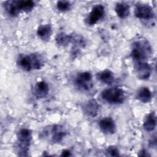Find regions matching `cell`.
<instances>
[{"mask_svg": "<svg viewBox=\"0 0 157 157\" xmlns=\"http://www.w3.org/2000/svg\"><path fill=\"white\" fill-rule=\"evenodd\" d=\"M151 54V47L145 40H139L132 45L131 56L134 63L145 61Z\"/></svg>", "mask_w": 157, "mask_h": 157, "instance_id": "1", "label": "cell"}, {"mask_svg": "<svg viewBox=\"0 0 157 157\" xmlns=\"http://www.w3.org/2000/svg\"><path fill=\"white\" fill-rule=\"evenodd\" d=\"M17 64L25 71H31L33 69H40L42 65V59L39 55H20L17 59Z\"/></svg>", "mask_w": 157, "mask_h": 157, "instance_id": "2", "label": "cell"}, {"mask_svg": "<svg viewBox=\"0 0 157 157\" xmlns=\"http://www.w3.org/2000/svg\"><path fill=\"white\" fill-rule=\"evenodd\" d=\"M17 149L19 156H28L32 139V132L28 128H22L17 133Z\"/></svg>", "mask_w": 157, "mask_h": 157, "instance_id": "3", "label": "cell"}, {"mask_svg": "<svg viewBox=\"0 0 157 157\" xmlns=\"http://www.w3.org/2000/svg\"><path fill=\"white\" fill-rule=\"evenodd\" d=\"M101 97L106 102L113 104L123 103L126 98L124 91L118 87L104 90L101 93Z\"/></svg>", "mask_w": 157, "mask_h": 157, "instance_id": "4", "label": "cell"}, {"mask_svg": "<svg viewBox=\"0 0 157 157\" xmlns=\"http://www.w3.org/2000/svg\"><path fill=\"white\" fill-rule=\"evenodd\" d=\"M75 83L77 88L80 90L83 91L90 90L93 86L91 74L88 71L78 74L75 78Z\"/></svg>", "mask_w": 157, "mask_h": 157, "instance_id": "5", "label": "cell"}, {"mask_svg": "<svg viewBox=\"0 0 157 157\" xmlns=\"http://www.w3.org/2000/svg\"><path fill=\"white\" fill-rule=\"evenodd\" d=\"M134 15L137 18L148 20L154 18L155 12L150 6L145 4H138L136 6Z\"/></svg>", "mask_w": 157, "mask_h": 157, "instance_id": "6", "label": "cell"}, {"mask_svg": "<svg viewBox=\"0 0 157 157\" xmlns=\"http://www.w3.org/2000/svg\"><path fill=\"white\" fill-rule=\"evenodd\" d=\"M135 73L139 79L147 80L151 74V67L146 61L134 63Z\"/></svg>", "mask_w": 157, "mask_h": 157, "instance_id": "7", "label": "cell"}, {"mask_svg": "<svg viewBox=\"0 0 157 157\" xmlns=\"http://www.w3.org/2000/svg\"><path fill=\"white\" fill-rule=\"evenodd\" d=\"M105 13L104 7L102 4H96L91 9L87 18V23L93 25L99 21L104 16Z\"/></svg>", "mask_w": 157, "mask_h": 157, "instance_id": "8", "label": "cell"}, {"mask_svg": "<svg viewBox=\"0 0 157 157\" xmlns=\"http://www.w3.org/2000/svg\"><path fill=\"white\" fill-rule=\"evenodd\" d=\"M43 134L45 137L51 134V141L53 143H59L65 137L66 132L60 126L55 125L49 128V131L48 130L44 131Z\"/></svg>", "mask_w": 157, "mask_h": 157, "instance_id": "9", "label": "cell"}, {"mask_svg": "<svg viewBox=\"0 0 157 157\" xmlns=\"http://www.w3.org/2000/svg\"><path fill=\"white\" fill-rule=\"evenodd\" d=\"M99 126L102 132L106 134H113L116 132V125L111 117H104L99 122Z\"/></svg>", "mask_w": 157, "mask_h": 157, "instance_id": "10", "label": "cell"}, {"mask_svg": "<svg viewBox=\"0 0 157 157\" xmlns=\"http://www.w3.org/2000/svg\"><path fill=\"white\" fill-rule=\"evenodd\" d=\"M4 9L7 13L12 17H15L19 14L21 10L20 1H7L4 2Z\"/></svg>", "mask_w": 157, "mask_h": 157, "instance_id": "11", "label": "cell"}, {"mask_svg": "<svg viewBox=\"0 0 157 157\" xmlns=\"http://www.w3.org/2000/svg\"><path fill=\"white\" fill-rule=\"evenodd\" d=\"M48 93L49 86L45 81H40L36 83L34 88V94L37 98H45Z\"/></svg>", "mask_w": 157, "mask_h": 157, "instance_id": "12", "label": "cell"}, {"mask_svg": "<svg viewBox=\"0 0 157 157\" xmlns=\"http://www.w3.org/2000/svg\"><path fill=\"white\" fill-rule=\"evenodd\" d=\"M83 111L88 116L94 117L99 111V104L94 99H91L83 105Z\"/></svg>", "mask_w": 157, "mask_h": 157, "instance_id": "13", "label": "cell"}, {"mask_svg": "<svg viewBox=\"0 0 157 157\" xmlns=\"http://www.w3.org/2000/svg\"><path fill=\"white\" fill-rule=\"evenodd\" d=\"M115 10L117 16L121 19L127 18L130 13L129 6L124 2L117 3L115 6Z\"/></svg>", "mask_w": 157, "mask_h": 157, "instance_id": "14", "label": "cell"}, {"mask_svg": "<svg viewBox=\"0 0 157 157\" xmlns=\"http://www.w3.org/2000/svg\"><path fill=\"white\" fill-rule=\"evenodd\" d=\"M156 126V117L154 112H151L146 117L143 127L144 129L148 132L153 131Z\"/></svg>", "mask_w": 157, "mask_h": 157, "instance_id": "15", "label": "cell"}, {"mask_svg": "<svg viewBox=\"0 0 157 157\" xmlns=\"http://www.w3.org/2000/svg\"><path fill=\"white\" fill-rule=\"evenodd\" d=\"M137 99L144 103L149 102L152 98V94L147 87L140 88L137 93Z\"/></svg>", "mask_w": 157, "mask_h": 157, "instance_id": "16", "label": "cell"}, {"mask_svg": "<svg viewBox=\"0 0 157 157\" xmlns=\"http://www.w3.org/2000/svg\"><path fill=\"white\" fill-rule=\"evenodd\" d=\"M38 36L44 40L49 39L52 34V26L49 24L42 25L39 26L37 30Z\"/></svg>", "mask_w": 157, "mask_h": 157, "instance_id": "17", "label": "cell"}, {"mask_svg": "<svg viewBox=\"0 0 157 157\" xmlns=\"http://www.w3.org/2000/svg\"><path fill=\"white\" fill-rule=\"evenodd\" d=\"M98 78L102 83L107 85H110L113 82L115 77L113 73L109 69H105L99 73Z\"/></svg>", "mask_w": 157, "mask_h": 157, "instance_id": "18", "label": "cell"}, {"mask_svg": "<svg viewBox=\"0 0 157 157\" xmlns=\"http://www.w3.org/2000/svg\"><path fill=\"white\" fill-rule=\"evenodd\" d=\"M55 40L59 46L65 47L71 42V35L66 34L64 33H60L56 36Z\"/></svg>", "mask_w": 157, "mask_h": 157, "instance_id": "19", "label": "cell"}, {"mask_svg": "<svg viewBox=\"0 0 157 157\" xmlns=\"http://www.w3.org/2000/svg\"><path fill=\"white\" fill-rule=\"evenodd\" d=\"M21 12H31L34 7V2L33 1H20Z\"/></svg>", "mask_w": 157, "mask_h": 157, "instance_id": "20", "label": "cell"}, {"mask_svg": "<svg viewBox=\"0 0 157 157\" xmlns=\"http://www.w3.org/2000/svg\"><path fill=\"white\" fill-rule=\"evenodd\" d=\"M71 4L69 1H59L57 2L56 7L61 12H66L71 9Z\"/></svg>", "mask_w": 157, "mask_h": 157, "instance_id": "21", "label": "cell"}, {"mask_svg": "<svg viewBox=\"0 0 157 157\" xmlns=\"http://www.w3.org/2000/svg\"><path fill=\"white\" fill-rule=\"evenodd\" d=\"M105 155L110 156H120V152L118 148L115 146H109L105 150Z\"/></svg>", "mask_w": 157, "mask_h": 157, "instance_id": "22", "label": "cell"}, {"mask_svg": "<svg viewBox=\"0 0 157 157\" xmlns=\"http://www.w3.org/2000/svg\"><path fill=\"white\" fill-rule=\"evenodd\" d=\"M61 156H71V152L69 150H64L61 154Z\"/></svg>", "mask_w": 157, "mask_h": 157, "instance_id": "23", "label": "cell"}, {"mask_svg": "<svg viewBox=\"0 0 157 157\" xmlns=\"http://www.w3.org/2000/svg\"><path fill=\"white\" fill-rule=\"evenodd\" d=\"M140 153L141 154H139V155L140 156H149V155L146 153V151H145L144 150H142Z\"/></svg>", "mask_w": 157, "mask_h": 157, "instance_id": "24", "label": "cell"}]
</instances>
